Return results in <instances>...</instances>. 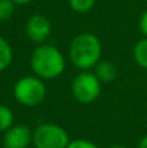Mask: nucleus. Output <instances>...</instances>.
Segmentation results:
<instances>
[{"label": "nucleus", "mask_w": 147, "mask_h": 148, "mask_svg": "<svg viewBox=\"0 0 147 148\" xmlns=\"http://www.w3.org/2000/svg\"><path fill=\"white\" fill-rule=\"evenodd\" d=\"M30 66L34 75L43 81L56 79L65 70V59L61 51L52 44H39L30 57Z\"/></svg>", "instance_id": "1"}, {"label": "nucleus", "mask_w": 147, "mask_h": 148, "mask_svg": "<svg viewBox=\"0 0 147 148\" xmlns=\"http://www.w3.org/2000/svg\"><path fill=\"white\" fill-rule=\"evenodd\" d=\"M102 42L91 33H81L72 39L69 46V60L77 69L90 70L100 61Z\"/></svg>", "instance_id": "2"}, {"label": "nucleus", "mask_w": 147, "mask_h": 148, "mask_svg": "<svg viewBox=\"0 0 147 148\" xmlns=\"http://www.w3.org/2000/svg\"><path fill=\"white\" fill-rule=\"evenodd\" d=\"M47 88L43 79L36 75H26L20 78L13 86V96L25 107H36L44 100Z\"/></svg>", "instance_id": "3"}, {"label": "nucleus", "mask_w": 147, "mask_h": 148, "mask_svg": "<svg viewBox=\"0 0 147 148\" xmlns=\"http://www.w3.org/2000/svg\"><path fill=\"white\" fill-rule=\"evenodd\" d=\"M69 143L67 130L56 123H41L33 131V146L35 148H67Z\"/></svg>", "instance_id": "4"}, {"label": "nucleus", "mask_w": 147, "mask_h": 148, "mask_svg": "<svg viewBox=\"0 0 147 148\" xmlns=\"http://www.w3.org/2000/svg\"><path fill=\"white\" fill-rule=\"evenodd\" d=\"M102 83L94 72L81 70L72 81V94L81 104H90L99 97Z\"/></svg>", "instance_id": "5"}, {"label": "nucleus", "mask_w": 147, "mask_h": 148, "mask_svg": "<svg viewBox=\"0 0 147 148\" xmlns=\"http://www.w3.org/2000/svg\"><path fill=\"white\" fill-rule=\"evenodd\" d=\"M52 26L49 20L43 14H33L27 18L25 25V33L29 40L35 44H43L49 38Z\"/></svg>", "instance_id": "6"}, {"label": "nucleus", "mask_w": 147, "mask_h": 148, "mask_svg": "<svg viewBox=\"0 0 147 148\" xmlns=\"http://www.w3.org/2000/svg\"><path fill=\"white\" fill-rule=\"evenodd\" d=\"M33 144V131L25 123L13 125L3 135L4 148H29Z\"/></svg>", "instance_id": "7"}, {"label": "nucleus", "mask_w": 147, "mask_h": 148, "mask_svg": "<svg viewBox=\"0 0 147 148\" xmlns=\"http://www.w3.org/2000/svg\"><path fill=\"white\" fill-rule=\"evenodd\" d=\"M94 74L100 83H111L117 78V68L108 60H100L94 68Z\"/></svg>", "instance_id": "8"}, {"label": "nucleus", "mask_w": 147, "mask_h": 148, "mask_svg": "<svg viewBox=\"0 0 147 148\" xmlns=\"http://www.w3.org/2000/svg\"><path fill=\"white\" fill-rule=\"evenodd\" d=\"M13 61V49L10 47L9 42L0 36V72H4L5 69L10 66Z\"/></svg>", "instance_id": "9"}, {"label": "nucleus", "mask_w": 147, "mask_h": 148, "mask_svg": "<svg viewBox=\"0 0 147 148\" xmlns=\"http://www.w3.org/2000/svg\"><path fill=\"white\" fill-rule=\"evenodd\" d=\"M133 57L138 66L142 69H147V38L143 36L138 43H135L133 49Z\"/></svg>", "instance_id": "10"}, {"label": "nucleus", "mask_w": 147, "mask_h": 148, "mask_svg": "<svg viewBox=\"0 0 147 148\" xmlns=\"http://www.w3.org/2000/svg\"><path fill=\"white\" fill-rule=\"evenodd\" d=\"M14 125V114L8 105L0 104V133L7 131Z\"/></svg>", "instance_id": "11"}, {"label": "nucleus", "mask_w": 147, "mask_h": 148, "mask_svg": "<svg viewBox=\"0 0 147 148\" xmlns=\"http://www.w3.org/2000/svg\"><path fill=\"white\" fill-rule=\"evenodd\" d=\"M69 7L77 13H87L94 8L96 0H68Z\"/></svg>", "instance_id": "12"}, {"label": "nucleus", "mask_w": 147, "mask_h": 148, "mask_svg": "<svg viewBox=\"0 0 147 148\" xmlns=\"http://www.w3.org/2000/svg\"><path fill=\"white\" fill-rule=\"evenodd\" d=\"M16 4L12 0H0V22L10 20L14 14Z\"/></svg>", "instance_id": "13"}, {"label": "nucleus", "mask_w": 147, "mask_h": 148, "mask_svg": "<svg viewBox=\"0 0 147 148\" xmlns=\"http://www.w3.org/2000/svg\"><path fill=\"white\" fill-rule=\"evenodd\" d=\"M67 148H99L94 142L87 140V139H74L70 140Z\"/></svg>", "instance_id": "14"}, {"label": "nucleus", "mask_w": 147, "mask_h": 148, "mask_svg": "<svg viewBox=\"0 0 147 148\" xmlns=\"http://www.w3.org/2000/svg\"><path fill=\"white\" fill-rule=\"evenodd\" d=\"M139 30L142 33V35L147 38V10L142 13V16L139 18Z\"/></svg>", "instance_id": "15"}, {"label": "nucleus", "mask_w": 147, "mask_h": 148, "mask_svg": "<svg viewBox=\"0 0 147 148\" xmlns=\"http://www.w3.org/2000/svg\"><path fill=\"white\" fill-rule=\"evenodd\" d=\"M13 3H14L16 5H27V4H30L33 0H12Z\"/></svg>", "instance_id": "16"}, {"label": "nucleus", "mask_w": 147, "mask_h": 148, "mask_svg": "<svg viewBox=\"0 0 147 148\" xmlns=\"http://www.w3.org/2000/svg\"><path fill=\"white\" fill-rule=\"evenodd\" d=\"M138 148H147V135H145L138 143Z\"/></svg>", "instance_id": "17"}, {"label": "nucleus", "mask_w": 147, "mask_h": 148, "mask_svg": "<svg viewBox=\"0 0 147 148\" xmlns=\"http://www.w3.org/2000/svg\"><path fill=\"white\" fill-rule=\"evenodd\" d=\"M108 148H126V147L120 146V144H115V146H111V147H108Z\"/></svg>", "instance_id": "18"}]
</instances>
